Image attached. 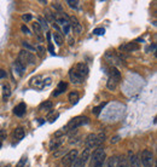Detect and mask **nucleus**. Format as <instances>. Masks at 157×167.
Masks as SVG:
<instances>
[{"mask_svg":"<svg viewBox=\"0 0 157 167\" xmlns=\"http://www.w3.org/2000/svg\"><path fill=\"white\" fill-rule=\"evenodd\" d=\"M105 141V134L99 133V134H94L91 133L86 137L85 139V144H86V149H94V148H98V146H101L103 142Z\"/></svg>","mask_w":157,"mask_h":167,"instance_id":"obj_1","label":"nucleus"},{"mask_svg":"<svg viewBox=\"0 0 157 167\" xmlns=\"http://www.w3.org/2000/svg\"><path fill=\"white\" fill-rule=\"evenodd\" d=\"M121 80V73L119 72V69L116 67L110 68V72H109V78H108V82H106V87L109 90H114L117 87L119 82Z\"/></svg>","mask_w":157,"mask_h":167,"instance_id":"obj_2","label":"nucleus"},{"mask_svg":"<svg viewBox=\"0 0 157 167\" xmlns=\"http://www.w3.org/2000/svg\"><path fill=\"white\" fill-rule=\"evenodd\" d=\"M90 121V119L87 118V116H75V118H73L69 123L65 125V127H67L68 132H70V131H76L78 127H81V126H83V125H86V123H88Z\"/></svg>","mask_w":157,"mask_h":167,"instance_id":"obj_3","label":"nucleus"},{"mask_svg":"<svg viewBox=\"0 0 157 167\" xmlns=\"http://www.w3.org/2000/svg\"><path fill=\"white\" fill-rule=\"evenodd\" d=\"M17 61L22 66H24V67H27L28 64H35V57H34V55L32 52H29V51H25V50L20 51Z\"/></svg>","mask_w":157,"mask_h":167,"instance_id":"obj_4","label":"nucleus"},{"mask_svg":"<svg viewBox=\"0 0 157 167\" xmlns=\"http://www.w3.org/2000/svg\"><path fill=\"white\" fill-rule=\"evenodd\" d=\"M78 156V151L76 149H71L68 151L65 155L62 157V166L63 167H70V165L75 161V159Z\"/></svg>","mask_w":157,"mask_h":167,"instance_id":"obj_5","label":"nucleus"},{"mask_svg":"<svg viewBox=\"0 0 157 167\" xmlns=\"http://www.w3.org/2000/svg\"><path fill=\"white\" fill-rule=\"evenodd\" d=\"M88 157H90V149H85L81 153V155L75 159V161L70 165V167H85Z\"/></svg>","mask_w":157,"mask_h":167,"instance_id":"obj_6","label":"nucleus"},{"mask_svg":"<svg viewBox=\"0 0 157 167\" xmlns=\"http://www.w3.org/2000/svg\"><path fill=\"white\" fill-rule=\"evenodd\" d=\"M141 164L144 167H152L154 166V154L151 150L145 149L141 151Z\"/></svg>","mask_w":157,"mask_h":167,"instance_id":"obj_7","label":"nucleus"},{"mask_svg":"<svg viewBox=\"0 0 157 167\" xmlns=\"http://www.w3.org/2000/svg\"><path fill=\"white\" fill-rule=\"evenodd\" d=\"M105 159V151H104V148L103 146H98L96 148V150L93 151L92 154V165L99 162V161H104Z\"/></svg>","mask_w":157,"mask_h":167,"instance_id":"obj_8","label":"nucleus"},{"mask_svg":"<svg viewBox=\"0 0 157 167\" xmlns=\"http://www.w3.org/2000/svg\"><path fill=\"white\" fill-rule=\"evenodd\" d=\"M74 70H75V73L78 74V77L82 79L86 78V77L88 75V72H90L87 64H85V63H78V64H76V66L74 67Z\"/></svg>","mask_w":157,"mask_h":167,"instance_id":"obj_9","label":"nucleus"},{"mask_svg":"<svg viewBox=\"0 0 157 167\" xmlns=\"http://www.w3.org/2000/svg\"><path fill=\"white\" fill-rule=\"evenodd\" d=\"M128 165L129 167H141L140 166V159L138 155H134L132 151H128Z\"/></svg>","mask_w":157,"mask_h":167,"instance_id":"obj_10","label":"nucleus"},{"mask_svg":"<svg viewBox=\"0 0 157 167\" xmlns=\"http://www.w3.org/2000/svg\"><path fill=\"white\" fill-rule=\"evenodd\" d=\"M70 21H71V23H70V27L73 28L74 33H75V34H80V33H81V30H82V27H81L80 22L78 21V18L73 16V17H70Z\"/></svg>","mask_w":157,"mask_h":167,"instance_id":"obj_11","label":"nucleus"},{"mask_svg":"<svg viewBox=\"0 0 157 167\" xmlns=\"http://www.w3.org/2000/svg\"><path fill=\"white\" fill-rule=\"evenodd\" d=\"M139 49V46L135 44V43H128V44H124L120 46V50L121 51H126V52H133L137 51Z\"/></svg>","mask_w":157,"mask_h":167,"instance_id":"obj_12","label":"nucleus"},{"mask_svg":"<svg viewBox=\"0 0 157 167\" xmlns=\"http://www.w3.org/2000/svg\"><path fill=\"white\" fill-rule=\"evenodd\" d=\"M25 110H27V105H25V103H20V104H17L16 107H15V109H13V113H15V115L16 116H23L24 114H25Z\"/></svg>","mask_w":157,"mask_h":167,"instance_id":"obj_13","label":"nucleus"},{"mask_svg":"<svg viewBox=\"0 0 157 167\" xmlns=\"http://www.w3.org/2000/svg\"><path fill=\"white\" fill-rule=\"evenodd\" d=\"M30 84H32V86H34L35 89H43L45 86V82L43 81V77L41 75H38V77L32 79V82Z\"/></svg>","mask_w":157,"mask_h":167,"instance_id":"obj_14","label":"nucleus"},{"mask_svg":"<svg viewBox=\"0 0 157 167\" xmlns=\"http://www.w3.org/2000/svg\"><path fill=\"white\" fill-rule=\"evenodd\" d=\"M63 142H64V139H63V137H59V138H53V139H51V142H50V149L51 150H56L58 149L61 145L63 144Z\"/></svg>","mask_w":157,"mask_h":167,"instance_id":"obj_15","label":"nucleus"},{"mask_svg":"<svg viewBox=\"0 0 157 167\" xmlns=\"http://www.w3.org/2000/svg\"><path fill=\"white\" fill-rule=\"evenodd\" d=\"M69 78H70V80H71V82H73V84H81V82L83 81V79L80 78L78 74L75 73L74 68H71V69H70V72H69Z\"/></svg>","mask_w":157,"mask_h":167,"instance_id":"obj_16","label":"nucleus"},{"mask_svg":"<svg viewBox=\"0 0 157 167\" xmlns=\"http://www.w3.org/2000/svg\"><path fill=\"white\" fill-rule=\"evenodd\" d=\"M67 87H68V84L65 82V81H59V84H58V86H57L56 91L53 92V96H55V97L59 96L61 93H63V92L67 90Z\"/></svg>","mask_w":157,"mask_h":167,"instance_id":"obj_17","label":"nucleus"},{"mask_svg":"<svg viewBox=\"0 0 157 167\" xmlns=\"http://www.w3.org/2000/svg\"><path fill=\"white\" fill-rule=\"evenodd\" d=\"M11 96V89H10V85L9 84H4L2 85V98L6 102V100H9Z\"/></svg>","mask_w":157,"mask_h":167,"instance_id":"obj_18","label":"nucleus"},{"mask_svg":"<svg viewBox=\"0 0 157 167\" xmlns=\"http://www.w3.org/2000/svg\"><path fill=\"white\" fill-rule=\"evenodd\" d=\"M13 69H15V72L21 77V75H23V73L25 72V67L24 66H22L18 61H15L13 62Z\"/></svg>","mask_w":157,"mask_h":167,"instance_id":"obj_19","label":"nucleus"},{"mask_svg":"<svg viewBox=\"0 0 157 167\" xmlns=\"http://www.w3.org/2000/svg\"><path fill=\"white\" fill-rule=\"evenodd\" d=\"M116 167H129L128 165V160L126 156H119L117 157V164H116Z\"/></svg>","mask_w":157,"mask_h":167,"instance_id":"obj_20","label":"nucleus"},{"mask_svg":"<svg viewBox=\"0 0 157 167\" xmlns=\"http://www.w3.org/2000/svg\"><path fill=\"white\" fill-rule=\"evenodd\" d=\"M33 29H34V32H35V34L38 35L39 40L41 41V40H43V28L40 27V24L38 22L33 23Z\"/></svg>","mask_w":157,"mask_h":167,"instance_id":"obj_21","label":"nucleus"},{"mask_svg":"<svg viewBox=\"0 0 157 167\" xmlns=\"http://www.w3.org/2000/svg\"><path fill=\"white\" fill-rule=\"evenodd\" d=\"M52 102L51 100H45L44 103H41L40 105H39V110H43V111H48L52 109Z\"/></svg>","mask_w":157,"mask_h":167,"instance_id":"obj_22","label":"nucleus"},{"mask_svg":"<svg viewBox=\"0 0 157 167\" xmlns=\"http://www.w3.org/2000/svg\"><path fill=\"white\" fill-rule=\"evenodd\" d=\"M68 98H69V100H70L71 104H76V103L78 102V100H80V95H78L76 91H73V92L69 93Z\"/></svg>","mask_w":157,"mask_h":167,"instance_id":"obj_23","label":"nucleus"},{"mask_svg":"<svg viewBox=\"0 0 157 167\" xmlns=\"http://www.w3.org/2000/svg\"><path fill=\"white\" fill-rule=\"evenodd\" d=\"M13 137H15V139H17V141L23 139V137H24V130H23L22 127H17V128L13 131Z\"/></svg>","mask_w":157,"mask_h":167,"instance_id":"obj_24","label":"nucleus"},{"mask_svg":"<svg viewBox=\"0 0 157 167\" xmlns=\"http://www.w3.org/2000/svg\"><path fill=\"white\" fill-rule=\"evenodd\" d=\"M105 105H106V102H103V103H101L99 105L94 107V108H93V110H92V113H93L94 115H97V116H98V115L101 114V111L103 110V108H104Z\"/></svg>","mask_w":157,"mask_h":167,"instance_id":"obj_25","label":"nucleus"},{"mask_svg":"<svg viewBox=\"0 0 157 167\" xmlns=\"http://www.w3.org/2000/svg\"><path fill=\"white\" fill-rule=\"evenodd\" d=\"M53 40H55V43H56L58 46H61V45H63V36L61 35V33H53Z\"/></svg>","mask_w":157,"mask_h":167,"instance_id":"obj_26","label":"nucleus"},{"mask_svg":"<svg viewBox=\"0 0 157 167\" xmlns=\"http://www.w3.org/2000/svg\"><path fill=\"white\" fill-rule=\"evenodd\" d=\"M116 164H117V156H111L108 159V162H106L105 167H116Z\"/></svg>","mask_w":157,"mask_h":167,"instance_id":"obj_27","label":"nucleus"},{"mask_svg":"<svg viewBox=\"0 0 157 167\" xmlns=\"http://www.w3.org/2000/svg\"><path fill=\"white\" fill-rule=\"evenodd\" d=\"M59 118V113H55V111H52V113H50L48 114V116H47V120H48V123H55L57 119Z\"/></svg>","mask_w":157,"mask_h":167,"instance_id":"obj_28","label":"nucleus"},{"mask_svg":"<svg viewBox=\"0 0 157 167\" xmlns=\"http://www.w3.org/2000/svg\"><path fill=\"white\" fill-rule=\"evenodd\" d=\"M45 17H46V21H50V22H55V20H56L55 13H52L50 10H46L45 11Z\"/></svg>","mask_w":157,"mask_h":167,"instance_id":"obj_29","label":"nucleus"},{"mask_svg":"<svg viewBox=\"0 0 157 167\" xmlns=\"http://www.w3.org/2000/svg\"><path fill=\"white\" fill-rule=\"evenodd\" d=\"M22 45H23V47L25 49V51H32V52H33V51H36L35 47H34L33 45L29 44L28 41H22Z\"/></svg>","mask_w":157,"mask_h":167,"instance_id":"obj_30","label":"nucleus"},{"mask_svg":"<svg viewBox=\"0 0 157 167\" xmlns=\"http://www.w3.org/2000/svg\"><path fill=\"white\" fill-rule=\"evenodd\" d=\"M67 4L71 9H78L80 1H78V0H67Z\"/></svg>","mask_w":157,"mask_h":167,"instance_id":"obj_31","label":"nucleus"},{"mask_svg":"<svg viewBox=\"0 0 157 167\" xmlns=\"http://www.w3.org/2000/svg\"><path fill=\"white\" fill-rule=\"evenodd\" d=\"M27 161H28V157L24 155L21 157V160L18 161V164L16 165V167H25V165H27Z\"/></svg>","mask_w":157,"mask_h":167,"instance_id":"obj_32","label":"nucleus"},{"mask_svg":"<svg viewBox=\"0 0 157 167\" xmlns=\"http://www.w3.org/2000/svg\"><path fill=\"white\" fill-rule=\"evenodd\" d=\"M38 23L40 24V27H41L43 29H46V30L48 29V24H47V21H46V20H44L43 17H39V22H38Z\"/></svg>","mask_w":157,"mask_h":167,"instance_id":"obj_33","label":"nucleus"},{"mask_svg":"<svg viewBox=\"0 0 157 167\" xmlns=\"http://www.w3.org/2000/svg\"><path fill=\"white\" fill-rule=\"evenodd\" d=\"M62 27H63V33H64V34H68V33H69V30H70V22L68 21V22L64 23V24H63Z\"/></svg>","mask_w":157,"mask_h":167,"instance_id":"obj_34","label":"nucleus"},{"mask_svg":"<svg viewBox=\"0 0 157 167\" xmlns=\"http://www.w3.org/2000/svg\"><path fill=\"white\" fill-rule=\"evenodd\" d=\"M93 33L96 34V35H103V34L105 33V29L104 28H97V29L93 30Z\"/></svg>","mask_w":157,"mask_h":167,"instance_id":"obj_35","label":"nucleus"},{"mask_svg":"<svg viewBox=\"0 0 157 167\" xmlns=\"http://www.w3.org/2000/svg\"><path fill=\"white\" fill-rule=\"evenodd\" d=\"M35 50H38V51H39V55L41 56V57L44 56V52H45V49H44L43 46H38V47H35Z\"/></svg>","mask_w":157,"mask_h":167,"instance_id":"obj_36","label":"nucleus"},{"mask_svg":"<svg viewBox=\"0 0 157 167\" xmlns=\"http://www.w3.org/2000/svg\"><path fill=\"white\" fill-rule=\"evenodd\" d=\"M22 20H23V21H25V22L30 21V20H32V15H29V13H27V15H23Z\"/></svg>","mask_w":157,"mask_h":167,"instance_id":"obj_37","label":"nucleus"},{"mask_svg":"<svg viewBox=\"0 0 157 167\" xmlns=\"http://www.w3.org/2000/svg\"><path fill=\"white\" fill-rule=\"evenodd\" d=\"M21 30H22L24 34H30V30H29V29H28V27H27V26H24V24L21 27Z\"/></svg>","mask_w":157,"mask_h":167,"instance_id":"obj_38","label":"nucleus"},{"mask_svg":"<svg viewBox=\"0 0 157 167\" xmlns=\"http://www.w3.org/2000/svg\"><path fill=\"white\" fill-rule=\"evenodd\" d=\"M53 9H56V10L62 12V5H61L59 2H55V4H53Z\"/></svg>","mask_w":157,"mask_h":167,"instance_id":"obj_39","label":"nucleus"},{"mask_svg":"<svg viewBox=\"0 0 157 167\" xmlns=\"http://www.w3.org/2000/svg\"><path fill=\"white\" fill-rule=\"evenodd\" d=\"M48 51L51 53H55V47H53V45L51 44V43H48Z\"/></svg>","mask_w":157,"mask_h":167,"instance_id":"obj_40","label":"nucleus"},{"mask_svg":"<svg viewBox=\"0 0 157 167\" xmlns=\"http://www.w3.org/2000/svg\"><path fill=\"white\" fill-rule=\"evenodd\" d=\"M6 72L5 70H2V69H0V79H2V78H6Z\"/></svg>","mask_w":157,"mask_h":167,"instance_id":"obj_41","label":"nucleus"},{"mask_svg":"<svg viewBox=\"0 0 157 167\" xmlns=\"http://www.w3.org/2000/svg\"><path fill=\"white\" fill-rule=\"evenodd\" d=\"M103 162H104V161H99V162L94 164V165H93V167H103Z\"/></svg>","mask_w":157,"mask_h":167,"instance_id":"obj_42","label":"nucleus"},{"mask_svg":"<svg viewBox=\"0 0 157 167\" xmlns=\"http://www.w3.org/2000/svg\"><path fill=\"white\" fill-rule=\"evenodd\" d=\"M0 167H11L10 164H5V162H1L0 164Z\"/></svg>","mask_w":157,"mask_h":167,"instance_id":"obj_43","label":"nucleus"},{"mask_svg":"<svg viewBox=\"0 0 157 167\" xmlns=\"http://www.w3.org/2000/svg\"><path fill=\"white\" fill-rule=\"evenodd\" d=\"M46 36H47V40H48V43H50V39H51V34L47 33V34H46Z\"/></svg>","mask_w":157,"mask_h":167,"instance_id":"obj_44","label":"nucleus"},{"mask_svg":"<svg viewBox=\"0 0 157 167\" xmlns=\"http://www.w3.org/2000/svg\"><path fill=\"white\" fill-rule=\"evenodd\" d=\"M40 2H41V4H47V1H46V0L45 1H44V0H40Z\"/></svg>","mask_w":157,"mask_h":167,"instance_id":"obj_45","label":"nucleus"}]
</instances>
